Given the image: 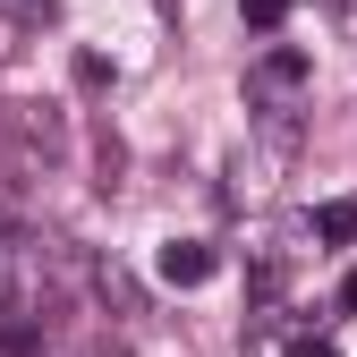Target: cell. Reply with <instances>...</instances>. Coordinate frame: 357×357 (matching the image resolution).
Listing matches in <instances>:
<instances>
[{
    "mask_svg": "<svg viewBox=\"0 0 357 357\" xmlns=\"http://www.w3.org/2000/svg\"><path fill=\"white\" fill-rule=\"evenodd\" d=\"M340 315H357V273H349V281H340Z\"/></svg>",
    "mask_w": 357,
    "mask_h": 357,
    "instance_id": "7",
    "label": "cell"
},
{
    "mask_svg": "<svg viewBox=\"0 0 357 357\" xmlns=\"http://www.w3.org/2000/svg\"><path fill=\"white\" fill-rule=\"evenodd\" d=\"M238 9H247V26H255V34H273V26L289 17V0H238Z\"/></svg>",
    "mask_w": 357,
    "mask_h": 357,
    "instance_id": "6",
    "label": "cell"
},
{
    "mask_svg": "<svg viewBox=\"0 0 357 357\" xmlns=\"http://www.w3.org/2000/svg\"><path fill=\"white\" fill-rule=\"evenodd\" d=\"M306 85V52H264L255 60V94H298Z\"/></svg>",
    "mask_w": 357,
    "mask_h": 357,
    "instance_id": "3",
    "label": "cell"
},
{
    "mask_svg": "<svg viewBox=\"0 0 357 357\" xmlns=\"http://www.w3.org/2000/svg\"><path fill=\"white\" fill-rule=\"evenodd\" d=\"M315 238L349 247V238H357V204H324V213H315Z\"/></svg>",
    "mask_w": 357,
    "mask_h": 357,
    "instance_id": "5",
    "label": "cell"
},
{
    "mask_svg": "<svg viewBox=\"0 0 357 357\" xmlns=\"http://www.w3.org/2000/svg\"><path fill=\"white\" fill-rule=\"evenodd\" d=\"M0 230H9V221H0Z\"/></svg>",
    "mask_w": 357,
    "mask_h": 357,
    "instance_id": "10",
    "label": "cell"
},
{
    "mask_svg": "<svg viewBox=\"0 0 357 357\" xmlns=\"http://www.w3.org/2000/svg\"><path fill=\"white\" fill-rule=\"evenodd\" d=\"M306 357H340V349H324V340H315V349H306Z\"/></svg>",
    "mask_w": 357,
    "mask_h": 357,
    "instance_id": "8",
    "label": "cell"
},
{
    "mask_svg": "<svg viewBox=\"0 0 357 357\" xmlns=\"http://www.w3.org/2000/svg\"><path fill=\"white\" fill-rule=\"evenodd\" d=\"M43 9H52V0H43Z\"/></svg>",
    "mask_w": 357,
    "mask_h": 357,
    "instance_id": "9",
    "label": "cell"
},
{
    "mask_svg": "<svg viewBox=\"0 0 357 357\" xmlns=\"http://www.w3.org/2000/svg\"><path fill=\"white\" fill-rule=\"evenodd\" d=\"M213 264H221V255H213L204 238H170V247H162V281H170V289H204Z\"/></svg>",
    "mask_w": 357,
    "mask_h": 357,
    "instance_id": "2",
    "label": "cell"
},
{
    "mask_svg": "<svg viewBox=\"0 0 357 357\" xmlns=\"http://www.w3.org/2000/svg\"><path fill=\"white\" fill-rule=\"evenodd\" d=\"M9 128H17V137H26V153H43V162H52V153H60V119H52V111H34V102H26V111H17Z\"/></svg>",
    "mask_w": 357,
    "mask_h": 357,
    "instance_id": "4",
    "label": "cell"
},
{
    "mask_svg": "<svg viewBox=\"0 0 357 357\" xmlns=\"http://www.w3.org/2000/svg\"><path fill=\"white\" fill-rule=\"evenodd\" d=\"M60 281H77L68 247L26 230V221H9V230H0V324H43Z\"/></svg>",
    "mask_w": 357,
    "mask_h": 357,
    "instance_id": "1",
    "label": "cell"
}]
</instances>
